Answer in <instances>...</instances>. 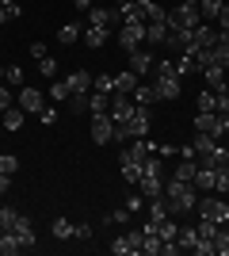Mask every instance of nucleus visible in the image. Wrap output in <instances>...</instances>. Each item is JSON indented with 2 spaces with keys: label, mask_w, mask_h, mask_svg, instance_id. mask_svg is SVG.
Returning <instances> with one entry per match:
<instances>
[{
  "label": "nucleus",
  "mask_w": 229,
  "mask_h": 256,
  "mask_svg": "<svg viewBox=\"0 0 229 256\" xmlns=\"http://www.w3.org/2000/svg\"><path fill=\"white\" fill-rule=\"evenodd\" d=\"M164 199H168L172 214H187V210H195V206H199V188L172 176V180L164 184Z\"/></svg>",
  "instance_id": "obj_1"
},
{
  "label": "nucleus",
  "mask_w": 229,
  "mask_h": 256,
  "mask_svg": "<svg viewBox=\"0 0 229 256\" xmlns=\"http://www.w3.org/2000/svg\"><path fill=\"white\" fill-rule=\"evenodd\" d=\"M164 23H168V31H195L203 23V12H199V4H176L164 16Z\"/></svg>",
  "instance_id": "obj_2"
},
{
  "label": "nucleus",
  "mask_w": 229,
  "mask_h": 256,
  "mask_svg": "<svg viewBox=\"0 0 229 256\" xmlns=\"http://www.w3.org/2000/svg\"><path fill=\"white\" fill-rule=\"evenodd\" d=\"M195 210H199V218H210V222H218V226L229 222V203L218 192H203V199H199Z\"/></svg>",
  "instance_id": "obj_3"
},
{
  "label": "nucleus",
  "mask_w": 229,
  "mask_h": 256,
  "mask_svg": "<svg viewBox=\"0 0 229 256\" xmlns=\"http://www.w3.org/2000/svg\"><path fill=\"white\" fill-rule=\"evenodd\" d=\"M195 130L214 134V138H226L229 134V115H222V111H199L195 115Z\"/></svg>",
  "instance_id": "obj_4"
},
{
  "label": "nucleus",
  "mask_w": 229,
  "mask_h": 256,
  "mask_svg": "<svg viewBox=\"0 0 229 256\" xmlns=\"http://www.w3.org/2000/svg\"><path fill=\"white\" fill-rule=\"evenodd\" d=\"M115 42L126 54H134L138 46H145V23H122V31L115 34Z\"/></svg>",
  "instance_id": "obj_5"
},
{
  "label": "nucleus",
  "mask_w": 229,
  "mask_h": 256,
  "mask_svg": "<svg viewBox=\"0 0 229 256\" xmlns=\"http://www.w3.org/2000/svg\"><path fill=\"white\" fill-rule=\"evenodd\" d=\"M15 104H19L27 115H42V111H46V92H38V88H27V84H23V92L15 96Z\"/></svg>",
  "instance_id": "obj_6"
},
{
  "label": "nucleus",
  "mask_w": 229,
  "mask_h": 256,
  "mask_svg": "<svg viewBox=\"0 0 229 256\" xmlns=\"http://www.w3.org/2000/svg\"><path fill=\"white\" fill-rule=\"evenodd\" d=\"M126 62H130V65H126V69H130V73L138 76V80H145V76L153 73V62H157V58H153L149 50H142V46H138V50H134V54H126Z\"/></svg>",
  "instance_id": "obj_7"
},
{
  "label": "nucleus",
  "mask_w": 229,
  "mask_h": 256,
  "mask_svg": "<svg viewBox=\"0 0 229 256\" xmlns=\"http://www.w3.org/2000/svg\"><path fill=\"white\" fill-rule=\"evenodd\" d=\"M134 107H138V104H134L130 96H122V92H115V96H111V111H107V115H111V122H130Z\"/></svg>",
  "instance_id": "obj_8"
},
{
  "label": "nucleus",
  "mask_w": 229,
  "mask_h": 256,
  "mask_svg": "<svg viewBox=\"0 0 229 256\" xmlns=\"http://www.w3.org/2000/svg\"><path fill=\"white\" fill-rule=\"evenodd\" d=\"M149 122H153L149 107L138 104V107H134V115H130V122H126V126H130V138H145V134H149Z\"/></svg>",
  "instance_id": "obj_9"
},
{
  "label": "nucleus",
  "mask_w": 229,
  "mask_h": 256,
  "mask_svg": "<svg viewBox=\"0 0 229 256\" xmlns=\"http://www.w3.org/2000/svg\"><path fill=\"white\" fill-rule=\"evenodd\" d=\"M153 88L161 100H180V73H168V76H153Z\"/></svg>",
  "instance_id": "obj_10"
},
{
  "label": "nucleus",
  "mask_w": 229,
  "mask_h": 256,
  "mask_svg": "<svg viewBox=\"0 0 229 256\" xmlns=\"http://www.w3.org/2000/svg\"><path fill=\"white\" fill-rule=\"evenodd\" d=\"M111 138H115V122H111V115H96V118H92V142H96V146H107Z\"/></svg>",
  "instance_id": "obj_11"
},
{
  "label": "nucleus",
  "mask_w": 229,
  "mask_h": 256,
  "mask_svg": "<svg viewBox=\"0 0 229 256\" xmlns=\"http://www.w3.org/2000/svg\"><path fill=\"white\" fill-rule=\"evenodd\" d=\"M115 20H119V8H103V4L88 8V27H111Z\"/></svg>",
  "instance_id": "obj_12"
},
{
  "label": "nucleus",
  "mask_w": 229,
  "mask_h": 256,
  "mask_svg": "<svg viewBox=\"0 0 229 256\" xmlns=\"http://www.w3.org/2000/svg\"><path fill=\"white\" fill-rule=\"evenodd\" d=\"M145 206H149V218H145L149 226H161L164 218H172V206H168V199H164V195H157V199H145Z\"/></svg>",
  "instance_id": "obj_13"
},
{
  "label": "nucleus",
  "mask_w": 229,
  "mask_h": 256,
  "mask_svg": "<svg viewBox=\"0 0 229 256\" xmlns=\"http://www.w3.org/2000/svg\"><path fill=\"white\" fill-rule=\"evenodd\" d=\"M145 42L149 46H164L168 42V23L164 20H149L145 23Z\"/></svg>",
  "instance_id": "obj_14"
},
{
  "label": "nucleus",
  "mask_w": 229,
  "mask_h": 256,
  "mask_svg": "<svg viewBox=\"0 0 229 256\" xmlns=\"http://www.w3.org/2000/svg\"><path fill=\"white\" fill-rule=\"evenodd\" d=\"M207 46H218V27H210L207 20L195 27V50H207Z\"/></svg>",
  "instance_id": "obj_15"
},
{
  "label": "nucleus",
  "mask_w": 229,
  "mask_h": 256,
  "mask_svg": "<svg viewBox=\"0 0 229 256\" xmlns=\"http://www.w3.org/2000/svg\"><path fill=\"white\" fill-rule=\"evenodd\" d=\"M130 100H134V104H145V107H153V104H157L161 96H157V88H153V80H138V88L130 92Z\"/></svg>",
  "instance_id": "obj_16"
},
{
  "label": "nucleus",
  "mask_w": 229,
  "mask_h": 256,
  "mask_svg": "<svg viewBox=\"0 0 229 256\" xmlns=\"http://www.w3.org/2000/svg\"><path fill=\"white\" fill-rule=\"evenodd\" d=\"M80 38H84L88 50H99V46L111 38V27H84V34H80Z\"/></svg>",
  "instance_id": "obj_17"
},
{
  "label": "nucleus",
  "mask_w": 229,
  "mask_h": 256,
  "mask_svg": "<svg viewBox=\"0 0 229 256\" xmlns=\"http://www.w3.org/2000/svg\"><path fill=\"white\" fill-rule=\"evenodd\" d=\"M15 234H19L23 248H34V241H38V234H34V222L27 218V214H19V222H15Z\"/></svg>",
  "instance_id": "obj_18"
},
{
  "label": "nucleus",
  "mask_w": 229,
  "mask_h": 256,
  "mask_svg": "<svg viewBox=\"0 0 229 256\" xmlns=\"http://www.w3.org/2000/svg\"><path fill=\"white\" fill-rule=\"evenodd\" d=\"M138 192H142L145 199H157V195H164V176H142V180H138Z\"/></svg>",
  "instance_id": "obj_19"
},
{
  "label": "nucleus",
  "mask_w": 229,
  "mask_h": 256,
  "mask_svg": "<svg viewBox=\"0 0 229 256\" xmlns=\"http://www.w3.org/2000/svg\"><path fill=\"white\" fill-rule=\"evenodd\" d=\"M111 111V96L107 92H96V88H92V96H88V115L96 118V115H107Z\"/></svg>",
  "instance_id": "obj_20"
},
{
  "label": "nucleus",
  "mask_w": 229,
  "mask_h": 256,
  "mask_svg": "<svg viewBox=\"0 0 229 256\" xmlns=\"http://www.w3.org/2000/svg\"><path fill=\"white\" fill-rule=\"evenodd\" d=\"M65 80H69V92H92V73L88 69H73Z\"/></svg>",
  "instance_id": "obj_21"
},
{
  "label": "nucleus",
  "mask_w": 229,
  "mask_h": 256,
  "mask_svg": "<svg viewBox=\"0 0 229 256\" xmlns=\"http://www.w3.org/2000/svg\"><path fill=\"white\" fill-rule=\"evenodd\" d=\"M15 252H23L19 234H15V230H4V234H0V256H15Z\"/></svg>",
  "instance_id": "obj_22"
},
{
  "label": "nucleus",
  "mask_w": 229,
  "mask_h": 256,
  "mask_svg": "<svg viewBox=\"0 0 229 256\" xmlns=\"http://www.w3.org/2000/svg\"><path fill=\"white\" fill-rule=\"evenodd\" d=\"M176 245H180V252H195V245H199V230H195V226L180 230V234H176Z\"/></svg>",
  "instance_id": "obj_23"
},
{
  "label": "nucleus",
  "mask_w": 229,
  "mask_h": 256,
  "mask_svg": "<svg viewBox=\"0 0 229 256\" xmlns=\"http://www.w3.org/2000/svg\"><path fill=\"white\" fill-rule=\"evenodd\" d=\"M195 172H199V160L195 157H180V164H176V180L191 184V180H195Z\"/></svg>",
  "instance_id": "obj_24"
},
{
  "label": "nucleus",
  "mask_w": 229,
  "mask_h": 256,
  "mask_svg": "<svg viewBox=\"0 0 229 256\" xmlns=\"http://www.w3.org/2000/svg\"><path fill=\"white\" fill-rule=\"evenodd\" d=\"M50 234H54L57 241H73V222H69L65 214H57L54 222H50Z\"/></svg>",
  "instance_id": "obj_25"
},
{
  "label": "nucleus",
  "mask_w": 229,
  "mask_h": 256,
  "mask_svg": "<svg viewBox=\"0 0 229 256\" xmlns=\"http://www.w3.org/2000/svg\"><path fill=\"white\" fill-rule=\"evenodd\" d=\"M119 20H122V23H145V12H142V4H138V0L122 4V8H119Z\"/></svg>",
  "instance_id": "obj_26"
},
{
  "label": "nucleus",
  "mask_w": 229,
  "mask_h": 256,
  "mask_svg": "<svg viewBox=\"0 0 229 256\" xmlns=\"http://www.w3.org/2000/svg\"><path fill=\"white\" fill-rule=\"evenodd\" d=\"M80 34H84V27H80V23H65V27H61V31H57V42H61V46H73L76 42V38H80Z\"/></svg>",
  "instance_id": "obj_27"
},
{
  "label": "nucleus",
  "mask_w": 229,
  "mask_h": 256,
  "mask_svg": "<svg viewBox=\"0 0 229 256\" xmlns=\"http://www.w3.org/2000/svg\"><path fill=\"white\" fill-rule=\"evenodd\" d=\"M203 76H207V88H214V92H218V88H226V69H222V65H207V69H203Z\"/></svg>",
  "instance_id": "obj_28"
},
{
  "label": "nucleus",
  "mask_w": 229,
  "mask_h": 256,
  "mask_svg": "<svg viewBox=\"0 0 229 256\" xmlns=\"http://www.w3.org/2000/svg\"><path fill=\"white\" fill-rule=\"evenodd\" d=\"M226 4H229V0H199V12H203V20H218V16H222V8H226Z\"/></svg>",
  "instance_id": "obj_29"
},
{
  "label": "nucleus",
  "mask_w": 229,
  "mask_h": 256,
  "mask_svg": "<svg viewBox=\"0 0 229 256\" xmlns=\"http://www.w3.org/2000/svg\"><path fill=\"white\" fill-rule=\"evenodd\" d=\"M176 73L180 76H191V73H199V62H195V54H180V58H176Z\"/></svg>",
  "instance_id": "obj_30"
},
{
  "label": "nucleus",
  "mask_w": 229,
  "mask_h": 256,
  "mask_svg": "<svg viewBox=\"0 0 229 256\" xmlns=\"http://www.w3.org/2000/svg\"><path fill=\"white\" fill-rule=\"evenodd\" d=\"M134 88H138V76H134L130 69H126V73H119V76H115V92H122V96H130ZM115 92H111V96H115Z\"/></svg>",
  "instance_id": "obj_31"
},
{
  "label": "nucleus",
  "mask_w": 229,
  "mask_h": 256,
  "mask_svg": "<svg viewBox=\"0 0 229 256\" xmlns=\"http://www.w3.org/2000/svg\"><path fill=\"white\" fill-rule=\"evenodd\" d=\"M199 188V192H214V168H207V164H199V172H195V180H191Z\"/></svg>",
  "instance_id": "obj_32"
},
{
  "label": "nucleus",
  "mask_w": 229,
  "mask_h": 256,
  "mask_svg": "<svg viewBox=\"0 0 229 256\" xmlns=\"http://www.w3.org/2000/svg\"><path fill=\"white\" fill-rule=\"evenodd\" d=\"M0 115H4V130H19V126H23V115H27V111L15 104V107H8V111H0Z\"/></svg>",
  "instance_id": "obj_33"
},
{
  "label": "nucleus",
  "mask_w": 229,
  "mask_h": 256,
  "mask_svg": "<svg viewBox=\"0 0 229 256\" xmlns=\"http://www.w3.org/2000/svg\"><path fill=\"white\" fill-rule=\"evenodd\" d=\"M214 256H229V222L218 226V237H214Z\"/></svg>",
  "instance_id": "obj_34"
},
{
  "label": "nucleus",
  "mask_w": 229,
  "mask_h": 256,
  "mask_svg": "<svg viewBox=\"0 0 229 256\" xmlns=\"http://www.w3.org/2000/svg\"><path fill=\"white\" fill-rule=\"evenodd\" d=\"M199 241H214L218 237V222H210V218H199Z\"/></svg>",
  "instance_id": "obj_35"
},
{
  "label": "nucleus",
  "mask_w": 229,
  "mask_h": 256,
  "mask_svg": "<svg viewBox=\"0 0 229 256\" xmlns=\"http://www.w3.org/2000/svg\"><path fill=\"white\" fill-rule=\"evenodd\" d=\"M214 192L218 195H229V168L222 164V168H214Z\"/></svg>",
  "instance_id": "obj_36"
},
{
  "label": "nucleus",
  "mask_w": 229,
  "mask_h": 256,
  "mask_svg": "<svg viewBox=\"0 0 229 256\" xmlns=\"http://www.w3.org/2000/svg\"><path fill=\"white\" fill-rule=\"evenodd\" d=\"M92 88H96V92H107V96H111V92H115V76H111V73L92 76Z\"/></svg>",
  "instance_id": "obj_37"
},
{
  "label": "nucleus",
  "mask_w": 229,
  "mask_h": 256,
  "mask_svg": "<svg viewBox=\"0 0 229 256\" xmlns=\"http://www.w3.org/2000/svg\"><path fill=\"white\" fill-rule=\"evenodd\" d=\"M46 96L54 100V104H57V100H69V96H73V92H69V80H54V84H50V92H46Z\"/></svg>",
  "instance_id": "obj_38"
},
{
  "label": "nucleus",
  "mask_w": 229,
  "mask_h": 256,
  "mask_svg": "<svg viewBox=\"0 0 229 256\" xmlns=\"http://www.w3.org/2000/svg\"><path fill=\"white\" fill-rule=\"evenodd\" d=\"M69 111H73V115H84L88 111V92H73V96H69Z\"/></svg>",
  "instance_id": "obj_39"
},
{
  "label": "nucleus",
  "mask_w": 229,
  "mask_h": 256,
  "mask_svg": "<svg viewBox=\"0 0 229 256\" xmlns=\"http://www.w3.org/2000/svg\"><path fill=\"white\" fill-rule=\"evenodd\" d=\"M15 222H19V210H15V206H0V226H4V230H15Z\"/></svg>",
  "instance_id": "obj_40"
},
{
  "label": "nucleus",
  "mask_w": 229,
  "mask_h": 256,
  "mask_svg": "<svg viewBox=\"0 0 229 256\" xmlns=\"http://www.w3.org/2000/svg\"><path fill=\"white\" fill-rule=\"evenodd\" d=\"M157 234H161V241H176V234H180V226H176L172 218H164V222L157 226Z\"/></svg>",
  "instance_id": "obj_41"
},
{
  "label": "nucleus",
  "mask_w": 229,
  "mask_h": 256,
  "mask_svg": "<svg viewBox=\"0 0 229 256\" xmlns=\"http://www.w3.org/2000/svg\"><path fill=\"white\" fill-rule=\"evenodd\" d=\"M8 107H15V96H11L8 80H0V111H8Z\"/></svg>",
  "instance_id": "obj_42"
},
{
  "label": "nucleus",
  "mask_w": 229,
  "mask_h": 256,
  "mask_svg": "<svg viewBox=\"0 0 229 256\" xmlns=\"http://www.w3.org/2000/svg\"><path fill=\"white\" fill-rule=\"evenodd\" d=\"M38 73H42V76H50V80L57 76V62L50 58V54H46V58H38Z\"/></svg>",
  "instance_id": "obj_43"
},
{
  "label": "nucleus",
  "mask_w": 229,
  "mask_h": 256,
  "mask_svg": "<svg viewBox=\"0 0 229 256\" xmlns=\"http://www.w3.org/2000/svg\"><path fill=\"white\" fill-rule=\"evenodd\" d=\"M111 252H115V256H134V248H130V241H126V234L111 241Z\"/></svg>",
  "instance_id": "obj_44"
},
{
  "label": "nucleus",
  "mask_w": 229,
  "mask_h": 256,
  "mask_svg": "<svg viewBox=\"0 0 229 256\" xmlns=\"http://www.w3.org/2000/svg\"><path fill=\"white\" fill-rule=\"evenodd\" d=\"M15 168H19V157H11V153H0V172L15 176Z\"/></svg>",
  "instance_id": "obj_45"
},
{
  "label": "nucleus",
  "mask_w": 229,
  "mask_h": 256,
  "mask_svg": "<svg viewBox=\"0 0 229 256\" xmlns=\"http://www.w3.org/2000/svg\"><path fill=\"white\" fill-rule=\"evenodd\" d=\"M4 80H8L11 88H19V84H23V65H8V73H4Z\"/></svg>",
  "instance_id": "obj_46"
},
{
  "label": "nucleus",
  "mask_w": 229,
  "mask_h": 256,
  "mask_svg": "<svg viewBox=\"0 0 229 256\" xmlns=\"http://www.w3.org/2000/svg\"><path fill=\"white\" fill-rule=\"evenodd\" d=\"M126 241H130L134 256H142V241H145V230H130V234H126Z\"/></svg>",
  "instance_id": "obj_47"
},
{
  "label": "nucleus",
  "mask_w": 229,
  "mask_h": 256,
  "mask_svg": "<svg viewBox=\"0 0 229 256\" xmlns=\"http://www.w3.org/2000/svg\"><path fill=\"white\" fill-rule=\"evenodd\" d=\"M214 96H218V104H214V111H222V115H229V84H226V88H218Z\"/></svg>",
  "instance_id": "obj_48"
},
{
  "label": "nucleus",
  "mask_w": 229,
  "mask_h": 256,
  "mask_svg": "<svg viewBox=\"0 0 229 256\" xmlns=\"http://www.w3.org/2000/svg\"><path fill=\"white\" fill-rule=\"evenodd\" d=\"M214 104H218L214 88H210V92H199V111H214Z\"/></svg>",
  "instance_id": "obj_49"
},
{
  "label": "nucleus",
  "mask_w": 229,
  "mask_h": 256,
  "mask_svg": "<svg viewBox=\"0 0 229 256\" xmlns=\"http://www.w3.org/2000/svg\"><path fill=\"white\" fill-rule=\"evenodd\" d=\"M142 206H145V195H142V192H134L130 199H126V210H130V214H134V210H142Z\"/></svg>",
  "instance_id": "obj_50"
},
{
  "label": "nucleus",
  "mask_w": 229,
  "mask_h": 256,
  "mask_svg": "<svg viewBox=\"0 0 229 256\" xmlns=\"http://www.w3.org/2000/svg\"><path fill=\"white\" fill-rule=\"evenodd\" d=\"M88 237H92V226H88V222L73 226V241H88Z\"/></svg>",
  "instance_id": "obj_51"
},
{
  "label": "nucleus",
  "mask_w": 229,
  "mask_h": 256,
  "mask_svg": "<svg viewBox=\"0 0 229 256\" xmlns=\"http://www.w3.org/2000/svg\"><path fill=\"white\" fill-rule=\"evenodd\" d=\"M46 54H50V50H46V42H31V58H34V62L46 58Z\"/></svg>",
  "instance_id": "obj_52"
},
{
  "label": "nucleus",
  "mask_w": 229,
  "mask_h": 256,
  "mask_svg": "<svg viewBox=\"0 0 229 256\" xmlns=\"http://www.w3.org/2000/svg\"><path fill=\"white\" fill-rule=\"evenodd\" d=\"M214 23H218V31H229V4H226V8H222V16H218V20H214Z\"/></svg>",
  "instance_id": "obj_53"
},
{
  "label": "nucleus",
  "mask_w": 229,
  "mask_h": 256,
  "mask_svg": "<svg viewBox=\"0 0 229 256\" xmlns=\"http://www.w3.org/2000/svg\"><path fill=\"white\" fill-rule=\"evenodd\" d=\"M38 118H42L46 126H54V122H57V111H54V107H46V111H42V115H38Z\"/></svg>",
  "instance_id": "obj_54"
},
{
  "label": "nucleus",
  "mask_w": 229,
  "mask_h": 256,
  "mask_svg": "<svg viewBox=\"0 0 229 256\" xmlns=\"http://www.w3.org/2000/svg\"><path fill=\"white\" fill-rule=\"evenodd\" d=\"M8 188H11V176H8V172H0V195H8Z\"/></svg>",
  "instance_id": "obj_55"
},
{
  "label": "nucleus",
  "mask_w": 229,
  "mask_h": 256,
  "mask_svg": "<svg viewBox=\"0 0 229 256\" xmlns=\"http://www.w3.org/2000/svg\"><path fill=\"white\" fill-rule=\"evenodd\" d=\"M73 8L76 12H88V8H92V0H73Z\"/></svg>",
  "instance_id": "obj_56"
},
{
  "label": "nucleus",
  "mask_w": 229,
  "mask_h": 256,
  "mask_svg": "<svg viewBox=\"0 0 229 256\" xmlns=\"http://www.w3.org/2000/svg\"><path fill=\"white\" fill-rule=\"evenodd\" d=\"M15 4H19V0H0V8H8V12L15 8Z\"/></svg>",
  "instance_id": "obj_57"
},
{
  "label": "nucleus",
  "mask_w": 229,
  "mask_h": 256,
  "mask_svg": "<svg viewBox=\"0 0 229 256\" xmlns=\"http://www.w3.org/2000/svg\"><path fill=\"white\" fill-rule=\"evenodd\" d=\"M4 23H8V8H0V27H4Z\"/></svg>",
  "instance_id": "obj_58"
},
{
  "label": "nucleus",
  "mask_w": 229,
  "mask_h": 256,
  "mask_svg": "<svg viewBox=\"0 0 229 256\" xmlns=\"http://www.w3.org/2000/svg\"><path fill=\"white\" fill-rule=\"evenodd\" d=\"M4 73H8V65H0V80H4Z\"/></svg>",
  "instance_id": "obj_59"
},
{
  "label": "nucleus",
  "mask_w": 229,
  "mask_h": 256,
  "mask_svg": "<svg viewBox=\"0 0 229 256\" xmlns=\"http://www.w3.org/2000/svg\"><path fill=\"white\" fill-rule=\"evenodd\" d=\"M122 4H130V0H115V8H122Z\"/></svg>",
  "instance_id": "obj_60"
},
{
  "label": "nucleus",
  "mask_w": 229,
  "mask_h": 256,
  "mask_svg": "<svg viewBox=\"0 0 229 256\" xmlns=\"http://www.w3.org/2000/svg\"><path fill=\"white\" fill-rule=\"evenodd\" d=\"M180 4H199V0H180Z\"/></svg>",
  "instance_id": "obj_61"
},
{
  "label": "nucleus",
  "mask_w": 229,
  "mask_h": 256,
  "mask_svg": "<svg viewBox=\"0 0 229 256\" xmlns=\"http://www.w3.org/2000/svg\"><path fill=\"white\" fill-rule=\"evenodd\" d=\"M226 168H229V160H226Z\"/></svg>",
  "instance_id": "obj_62"
}]
</instances>
